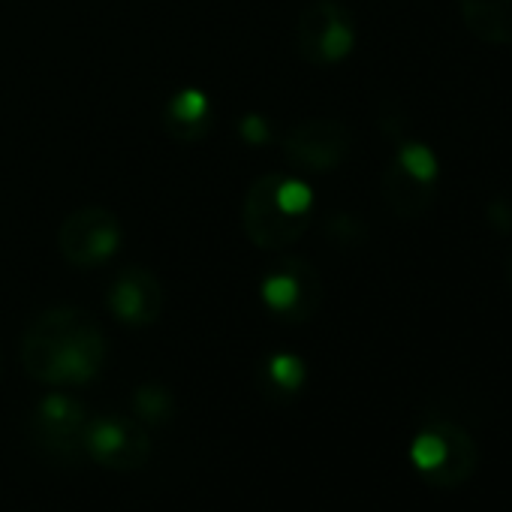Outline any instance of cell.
<instances>
[{
  "label": "cell",
  "mask_w": 512,
  "mask_h": 512,
  "mask_svg": "<svg viewBox=\"0 0 512 512\" xmlns=\"http://www.w3.org/2000/svg\"><path fill=\"white\" fill-rule=\"evenodd\" d=\"M434 184L437 181H425L419 175H413L407 166H401L395 157L389 160V166L380 175V193L383 202L389 205V211L401 220H419L422 214H428L431 202H434Z\"/></svg>",
  "instance_id": "7c38bea8"
},
{
  "label": "cell",
  "mask_w": 512,
  "mask_h": 512,
  "mask_svg": "<svg viewBox=\"0 0 512 512\" xmlns=\"http://www.w3.org/2000/svg\"><path fill=\"white\" fill-rule=\"evenodd\" d=\"M506 278H509V287H512V253H509V263H506Z\"/></svg>",
  "instance_id": "d6986e66"
},
{
  "label": "cell",
  "mask_w": 512,
  "mask_h": 512,
  "mask_svg": "<svg viewBox=\"0 0 512 512\" xmlns=\"http://www.w3.org/2000/svg\"><path fill=\"white\" fill-rule=\"evenodd\" d=\"M263 305L287 323H305L317 314L323 299V284L317 269L302 256H284L260 281Z\"/></svg>",
  "instance_id": "8992f818"
},
{
  "label": "cell",
  "mask_w": 512,
  "mask_h": 512,
  "mask_svg": "<svg viewBox=\"0 0 512 512\" xmlns=\"http://www.w3.org/2000/svg\"><path fill=\"white\" fill-rule=\"evenodd\" d=\"M464 28L491 46H512V0H461Z\"/></svg>",
  "instance_id": "4fadbf2b"
},
{
  "label": "cell",
  "mask_w": 512,
  "mask_h": 512,
  "mask_svg": "<svg viewBox=\"0 0 512 512\" xmlns=\"http://www.w3.org/2000/svg\"><path fill=\"white\" fill-rule=\"evenodd\" d=\"M410 458L425 482L437 488H455L470 479L476 467V446L464 428L434 422L413 440Z\"/></svg>",
  "instance_id": "3957f363"
},
{
  "label": "cell",
  "mask_w": 512,
  "mask_h": 512,
  "mask_svg": "<svg viewBox=\"0 0 512 512\" xmlns=\"http://www.w3.org/2000/svg\"><path fill=\"white\" fill-rule=\"evenodd\" d=\"M106 362V335L82 308L40 311L22 338L25 371L46 386H85Z\"/></svg>",
  "instance_id": "6da1fadb"
},
{
  "label": "cell",
  "mask_w": 512,
  "mask_h": 512,
  "mask_svg": "<svg viewBox=\"0 0 512 512\" xmlns=\"http://www.w3.org/2000/svg\"><path fill=\"white\" fill-rule=\"evenodd\" d=\"M485 217H488V223H491L497 232H512V199L494 196V199L488 202Z\"/></svg>",
  "instance_id": "e0dca14e"
},
{
  "label": "cell",
  "mask_w": 512,
  "mask_h": 512,
  "mask_svg": "<svg viewBox=\"0 0 512 512\" xmlns=\"http://www.w3.org/2000/svg\"><path fill=\"white\" fill-rule=\"evenodd\" d=\"M82 452L100 461L109 470H139L151 458V437L136 419L100 416L88 419L82 434Z\"/></svg>",
  "instance_id": "52a82bcc"
},
{
  "label": "cell",
  "mask_w": 512,
  "mask_h": 512,
  "mask_svg": "<svg viewBox=\"0 0 512 512\" xmlns=\"http://www.w3.org/2000/svg\"><path fill=\"white\" fill-rule=\"evenodd\" d=\"M353 148V133L341 121H305L293 127L284 139V157L293 169L308 175L335 172Z\"/></svg>",
  "instance_id": "ba28073f"
},
{
  "label": "cell",
  "mask_w": 512,
  "mask_h": 512,
  "mask_svg": "<svg viewBox=\"0 0 512 512\" xmlns=\"http://www.w3.org/2000/svg\"><path fill=\"white\" fill-rule=\"evenodd\" d=\"M296 46L305 61L320 67L347 61L356 49V22L350 10L335 4V0H314L299 16Z\"/></svg>",
  "instance_id": "5b68a950"
},
{
  "label": "cell",
  "mask_w": 512,
  "mask_h": 512,
  "mask_svg": "<svg viewBox=\"0 0 512 512\" xmlns=\"http://www.w3.org/2000/svg\"><path fill=\"white\" fill-rule=\"evenodd\" d=\"M214 103L208 100L205 91L199 88H181L175 91L166 106H163V130L175 142H199L211 133L214 127Z\"/></svg>",
  "instance_id": "8fae6325"
},
{
  "label": "cell",
  "mask_w": 512,
  "mask_h": 512,
  "mask_svg": "<svg viewBox=\"0 0 512 512\" xmlns=\"http://www.w3.org/2000/svg\"><path fill=\"white\" fill-rule=\"evenodd\" d=\"M314 220V190L296 175H260L244 193L241 226L244 235L263 250H284L296 244Z\"/></svg>",
  "instance_id": "7a4b0ae2"
},
{
  "label": "cell",
  "mask_w": 512,
  "mask_h": 512,
  "mask_svg": "<svg viewBox=\"0 0 512 512\" xmlns=\"http://www.w3.org/2000/svg\"><path fill=\"white\" fill-rule=\"evenodd\" d=\"M106 305L115 320L142 329V326H154L163 317L166 293L154 272L142 266H127L112 278L106 290Z\"/></svg>",
  "instance_id": "9c48e42d"
},
{
  "label": "cell",
  "mask_w": 512,
  "mask_h": 512,
  "mask_svg": "<svg viewBox=\"0 0 512 512\" xmlns=\"http://www.w3.org/2000/svg\"><path fill=\"white\" fill-rule=\"evenodd\" d=\"M121 238V220L109 208L88 205L64 217L58 229V250L73 269H97L118 253Z\"/></svg>",
  "instance_id": "277c9868"
},
{
  "label": "cell",
  "mask_w": 512,
  "mask_h": 512,
  "mask_svg": "<svg viewBox=\"0 0 512 512\" xmlns=\"http://www.w3.org/2000/svg\"><path fill=\"white\" fill-rule=\"evenodd\" d=\"M241 136H244L247 142H266L272 133H269L266 127H260V121L247 118V121H241Z\"/></svg>",
  "instance_id": "ac0fdd59"
},
{
  "label": "cell",
  "mask_w": 512,
  "mask_h": 512,
  "mask_svg": "<svg viewBox=\"0 0 512 512\" xmlns=\"http://www.w3.org/2000/svg\"><path fill=\"white\" fill-rule=\"evenodd\" d=\"M133 410L142 422H166L175 410L172 395L163 386H139L133 395Z\"/></svg>",
  "instance_id": "5bb4252c"
},
{
  "label": "cell",
  "mask_w": 512,
  "mask_h": 512,
  "mask_svg": "<svg viewBox=\"0 0 512 512\" xmlns=\"http://www.w3.org/2000/svg\"><path fill=\"white\" fill-rule=\"evenodd\" d=\"M85 425H88V416L82 404H76L67 395L43 398L34 413V434L40 446L55 455H76L82 449Z\"/></svg>",
  "instance_id": "30bf717a"
},
{
  "label": "cell",
  "mask_w": 512,
  "mask_h": 512,
  "mask_svg": "<svg viewBox=\"0 0 512 512\" xmlns=\"http://www.w3.org/2000/svg\"><path fill=\"white\" fill-rule=\"evenodd\" d=\"M269 380L284 389V392H296L305 383V365L299 356L293 353H278L269 359Z\"/></svg>",
  "instance_id": "2e32d148"
},
{
  "label": "cell",
  "mask_w": 512,
  "mask_h": 512,
  "mask_svg": "<svg viewBox=\"0 0 512 512\" xmlns=\"http://www.w3.org/2000/svg\"><path fill=\"white\" fill-rule=\"evenodd\" d=\"M395 160L401 166H407L413 175H419L425 181H437L440 166H437V157H434V151L428 145H422V142H401L398 151H395Z\"/></svg>",
  "instance_id": "9a60e30c"
}]
</instances>
